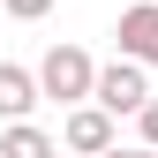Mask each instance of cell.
Here are the masks:
<instances>
[{
  "label": "cell",
  "mask_w": 158,
  "mask_h": 158,
  "mask_svg": "<svg viewBox=\"0 0 158 158\" xmlns=\"http://www.w3.org/2000/svg\"><path fill=\"white\" fill-rule=\"evenodd\" d=\"M30 75H38V98H53V106H83V98H90L98 60H90L83 45H53V53H45Z\"/></svg>",
  "instance_id": "obj_1"
},
{
  "label": "cell",
  "mask_w": 158,
  "mask_h": 158,
  "mask_svg": "<svg viewBox=\"0 0 158 158\" xmlns=\"http://www.w3.org/2000/svg\"><path fill=\"white\" fill-rule=\"evenodd\" d=\"M143 98H151V68H143V60H128V53H121V60H106V68L90 75V106H98V113H113V121H121V113H135Z\"/></svg>",
  "instance_id": "obj_2"
},
{
  "label": "cell",
  "mask_w": 158,
  "mask_h": 158,
  "mask_svg": "<svg viewBox=\"0 0 158 158\" xmlns=\"http://www.w3.org/2000/svg\"><path fill=\"white\" fill-rule=\"evenodd\" d=\"M60 143H68L75 158H98L106 143H121V135H113V113H98L90 98H83V106H68V121H60Z\"/></svg>",
  "instance_id": "obj_3"
},
{
  "label": "cell",
  "mask_w": 158,
  "mask_h": 158,
  "mask_svg": "<svg viewBox=\"0 0 158 158\" xmlns=\"http://www.w3.org/2000/svg\"><path fill=\"white\" fill-rule=\"evenodd\" d=\"M121 53L128 60H143V68H158V0H135V8H121Z\"/></svg>",
  "instance_id": "obj_4"
},
{
  "label": "cell",
  "mask_w": 158,
  "mask_h": 158,
  "mask_svg": "<svg viewBox=\"0 0 158 158\" xmlns=\"http://www.w3.org/2000/svg\"><path fill=\"white\" fill-rule=\"evenodd\" d=\"M30 106H38V75L0 60V121H30Z\"/></svg>",
  "instance_id": "obj_5"
},
{
  "label": "cell",
  "mask_w": 158,
  "mask_h": 158,
  "mask_svg": "<svg viewBox=\"0 0 158 158\" xmlns=\"http://www.w3.org/2000/svg\"><path fill=\"white\" fill-rule=\"evenodd\" d=\"M0 158H60V143L45 128H30V121H8L0 128Z\"/></svg>",
  "instance_id": "obj_6"
},
{
  "label": "cell",
  "mask_w": 158,
  "mask_h": 158,
  "mask_svg": "<svg viewBox=\"0 0 158 158\" xmlns=\"http://www.w3.org/2000/svg\"><path fill=\"white\" fill-rule=\"evenodd\" d=\"M0 15H15V23H38V15H53V0H0Z\"/></svg>",
  "instance_id": "obj_7"
},
{
  "label": "cell",
  "mask_w": 158,
  "mask_h": 158,
  "mask_svg": "<svg viewBox=\"0 0 158 158\" xmlns=\"http://www.w3.org/2000/svg\"><path fill=\"white\" fill-rule=\"evenodd\" d=\"M135 128H143V143L158 151V98H143V106H135Z\"/></svg>",
  "instance_id": "obj_8"
},
{
  "label": "cell",
  "mask_w": 158,
  "mask_h": 158,
  "mask_svg": "<svg viewBox=\"0 0 158 158\" xmlns=\"http://www.w3.org/2000/svg\"><path fill=\"white\" fill-rule=\"evenodd\" d=\"M98 158H158V151H151V143H143V151H121V143H106Z\"/></svg>",
  "instance_id": "obj_9"
}]
</instances>
